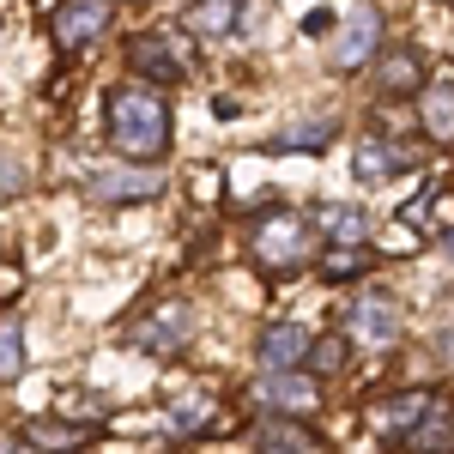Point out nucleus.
<instances>
[{
	"instance_id": "nucleus-7",
	"label": "nucleus",
	"mask_w": 454,
	"mask_h": 454,
	"mask_svg": "<svg viewBox=\"0 0 454 454\" xmlns=\"http://www.w3.org/2000/svg\"><path fill=\"white\" fill-rule=\"evenodd\" d=\"M188 333H194V309H188V303H164V309H158V315L140 327V333H134V346L158 351V357H170V351L188 346Z\"/></svg>"
},
{
	"instance_id": "nucleus-10",
	"label": "nucleus",
	"mask_w": 454,
	"mask_h": 454,
	"mask_svg": "<svg viewBox=\"0 0 454 454\" xmlns=\"http://www.w3.org/2000/svg\"><path fill=\"white\" fill-rule=\"evenodd\" d=\"M430 406H436V394H430V387H412V394H394V400H382L370 419H376V430H382V436H394V442H400V436H406V430H412V424H419Z\"/></svg>"
},
{
	"instance_id": "nucleus-25",
	"label": "nucleus",
	"mask_w": 454,
	"mask_h": 454,
	"mask_svg": "<svg viewBox=\"0 0 454 454\" xmlns=\"http://www.w3.org/2000/svg\"><path fill=\"white\" fill-rule=\"evenodd\" d=\"M25 188V176H19V164H0V200H12Z\"/></svg>"
},
{
	"instance_id": "nucleus-2",
	"label": "nucleus",
	"mask_w": 454,
	"mask_h": 454,
	"mask_svg": "<svg viewBox=\"0 0 454 454\" xmlns=\"http://www.w3.org/2000/svg\"><path fill=\"white\" fill-rule=\"evenodd\" d=\"M315 248V218H297V212H273L254 224L248 237V254L267 267V273H297Z\"/></svg>"
},
{
	"instance_id": "nucleus-11",
	"label": "nucleus",
	"mask_w": 454,
	"mask_h": 454,
	"mask_svg": "<svg viewBox=\"0 0 454 454\" xmlns=\"http://www.w3.org/2000/svg\"><path fill=\"white\" fill-rule=\"evenodd\" d=\"M351 170H357V182H387L394 170H406V145L382 140V134H364L357 152H351Z\"/></svg>"
},
{
	"instance_id": "nucleus-4",
	"label": "nucleus",
	"mask_w": 454,
	"mask_h": 454,
	"mask_svg": "<svg viewBox=\"0 0 454 454\" xmlns=\"http://www.w3.org/2000/svg\"><path fill=\"white\" fill-rule=\"evenodd\" d=\"M346 333L357 340V346H394L400 340V309H394V297H382V291H364L357 303L346 309Z\"/></svg>"
},
{
	"instance_id": "nucleus-20",
	"label": "nucleus",
	"mask_w": 454,
	"mask_h": 454,
	"mask_svg": "<svg viewBox=\"0 0 454 454\" xmlns=\"http://www.w3.org/2000/svg\"><path fill=\"white\" fill-rule=\"evenodd\" d=\"M321 145H333V121H303L279 140H267V152H321Z\"/></svg>"
},
{
	"instance_id": "nucleus-12",
	"label": "nucleus",
	"mask_w": 454,
	"mask_h": 454,
	"mask_svg": "<svg viewBox=\"0 0 454 454\" xmlns=\"http://www.w3.org/2000/svg\"><path fill=\"white\" fill-rule=\"evenodd\" d=\"M400 449H412V454H454V406H430L406 436H400Z\"/></svg>"
},
{
	"instance_id": "nucleus-24",
	"label": "nucleus",
	"mask_w": 454,
	"mask_h": 454,
	"mask_svg": "<svg viewBox=\"0 0 454 454\" xmlns=\"http://www.w3.org/2000/svg\"><path fill=\"white\" fill-rule=\"evenodd\" d=\"M212 412V400H200V394H188V400H176V430H200Z\"/></svg>"
},
{
	"instance_id": "nucleus-19",
	"label": "nucleus",
	"mask_w": 454,
	"mask_h": 454,
	"mask_svg": "<svg viewBox=\"0 0 454 454\" xmlns=\"http://www.w3.org/2000/svg\"><path fill=\"white\" fill-rule=\"evenodd\" d=\"M254 442H261V454H303V449H309V430L273 419V424H261V430H254Z\"/></svg>"
},
{
	"instance_id": "nucleus-18",
	"label": "nucleus",
	"mask_w": 454,
	"mask_h": 454,
	"mask_svg": "<svg viewBox=\"0 0 454 454\" xmlns=\"http://www.w3.org/2000/svg\"><path fill=\"white\" fill-rule=\"evenodd\" d=\"M357 273H370V248L364 243H333L321 254V279H357Z\"/></svg>"
},
{
	"instance_id": "nucleus-5",
	"label": "nucleus",
	"mask_w": 454,
	"mask_h": 454,
	"mask_svg": "<svg viewBox=\"0 0 454 454\" xmlns=\"http://www.w3.org/2000/svg\"><path fill=\"white\" fill-rule=\"evenodd\" d=\"M49 31H55V49H67V55L85 49V43H98L109 31V0H61Z\"/></svg>"
},
{
	"instance_id": "nucleus-9",
	"label": "nucleus",
	"mask_w": 454,
	"mask_h": 454,
	"mask_svg": "<svg viewBox=\"0 0 454 454\" xmlns=\"http://www.w3.org/2000/svg\"><path fill=\"white\" fill-rule=\"evenodd\" d=\"M164 188V176L152 170H104L91 182V200H104V207H128V200H152Z\"/></svg>"
},
{
	"instance_id": "nucleus-16",
	"label": "nucleus",
	"mask_w": 454,
	"mask_h": 454,
	"mask_svg": "<svg viewBox=\"0 0 454 454\" xmlns=\"http://www.w3.org/2000/svg\"><path fill=\"white\" fill-rule=\"evenodd\" d=\"M424 134L430 140H454V85H430L424 91Z\"/></svg>"
},
{
	"instance_id": "nucleus-8",
	"label": "nucleus",
	"mask_w": 454,
	"mask_h": 454,
	"mask_svg": "<svg viewBox=\"0 0 454 454\" xmlns=\"http://www.w3.org/2000/svg\"><path fill=\"white\" fill-rule=\"evenodd\" d=\"M309 327L303 321H273L267 333H261V364L267 370H297V364H309Z\"/></svg>"
},
{
	"instance_id": "nucleus-13",
	"label": "nucleus",
	"mask_w": 454,
	"mask_h": 454,
	"mask_svg": "<svg viewBox=\"0 0 454 454\" xmlns=\"http://www.w3.org/2000/svg\"><path fill=\"white\" fill-rule=\"evenodd\" d=\"M419 79H424L419 49H387L382 61H376V91H382V98H412Z\"/></svg>"
},
{
	"instance_id": "nucleus-15",
	"label": "nucleus",
	"mask_w": 454,
	"mask_h": 454,
	"mask_svg": "<svg viewBox=\"0 0 454 454\" xmlns=\"http://www.w3.org/2000/svg\"><path fill=\"white\" fill-rule=\"evenodd\" d=\"M128 61H134L140 73H152L158 85H176V79H182V61H176L158 36H134V43H128Z\"/></svg>"
},
{
	"instance_id": "nucleus-23",
	"label": "nucleus",
	"mask_w": 454,
	"mask_h": 454,
	"mask_svg": "<svg viewBox=\"0 0 454 454\" xmlns=\"http://www.w3.org/2000/svg\"><path fill=\"white\" fill-rule=\"evenodd\" d=\"M340 357H346V333H327V340H315V346H309V370H315V376H327V370H340Z\"/></svg>"
},
{
	"instance_id": "nucleus-22",
	"label": "nucleus",
	"mask_w": 454,
	"mask_h": 454,
	"mask_svg": "<svg viewBox=\"0 0 454 454\" xmlns=\"http://www.w3.org/2000/svg\"><path fill=\"white\" fill-rule=\"evenodd\" d=\"M25 370V327L12 315H0V382H12Z\"/></svg>"
},
{
	"instance_id": "nucleus-1",
	"label": "nucleus",
	"mask_w": 454,
	"mask_h": 454,
	"mask_svg": "<svg viewBox=\"0 0 454 454\" xmlns=\"http://www.w3.org/2000/svg\"><path fill=\"white\" fill-rule=\"evenodd\" d=\"M109 145L134 164H152L170 152V104L145 85H121L109 91Z\"/></svg>"
},
{
	"instance_id": "nucleus-6",
	"label": "nucleus",
	"mask_w": 454,
	"mask_h": 454,
	"mask_svg": "<svg viewBox=\"0 0 454 454\" xmlns=\"http://www.w3.org/2000/svg\"><path fill=\"white\" fill-rule=\"evenodd\" d=\"M382 49V12L376 6H357L346 25H340V36H333V67H364L370 55Z\"/></svg>"
},
{
	"instance_id": "nucleus-3",
	"label": "nucleus",
	"mask_w": 454,
	"mask_h": 454,
	"mask_svg": "<svg viewBox=\"0 0 454 454\" xmlns=\"http://www.w3.org/2000/svg\"><path fill=\"white\" fill-rule=\"evenodd\" d=\"M248 400L267 406V412H285V419H303V412L321 406V387L309 376H297V370H267V376H254Z\"/></svg>"
},
{
	"instance_id": "nucleus-21",
	"label": "nucleus",
	"mask_w": 454,
	"mask_h": 454,
	"mask_svg": "<svg viewBox=\"0 0 454 454\" xmlns=\"http://www.w3.org/2000/svg\"><path fill=\"white\" fill-rule=\"evenodd\" d=\"M31 442L49 449V454H67V449L85 442V430H79V424H55V419H31Z\"/></svg>"
},
{
	"instance_id": "nucleus-17",
	"label": "nucleus",
	"mask_w": 454,
	"mask_h": 454,
	"mask_svg": "<svg viewBox=\"0 0 454 454\" xmlns=\"http://www.w3.org/2000/svg\"><path fill=\"white\" fill-rule=\"evenodd\" d=\"M188 31H194V36L237 31V6H231V0H194V6H188Z\"/></svg>"
},
{
	"instance_id": "nucleus-14",
	"label": "nucleus",
	"mask_w": 454,
	"mask_h": 454,
	"mask_svg": "<svg viewBox=\"0 0 454 454\" xmlns=\"http://www.w3.org/2000/svg\"><path fill=\"white\" fill-rule=\"evenodd\" d=\"M315 231L327 237V243H364V231H370V218L364 207H346V200H327V207H315Z\"/></svg>"
}]
</instances>
